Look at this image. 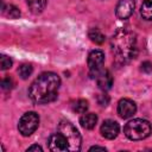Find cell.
<instances>
[{
	"mask_svg": "<svg viewBox=\"0 0 152 152\" xmlns=\"http://www.w3.org/2000/svg\"><path fill=\"white\" fill-rule=\"evenodd\" d=\"M80 124L86 129H93L97 124V116L94 113H83L80 118Z\"/></svg>",
	"mask_w": 152,
	"mask_h": 152,
	"instance_id": "12",
	"label": "cell"
},
{
	"mask_svg": "<svg viewBox=\"0 0 152 152\" xmlns=\"http://www.w3.org/2000/svg\"><path fill=\"white\" fill-rule=\"evenodd\" d=\"M59 86L61 78L57 74L50 71L43 72L30 86L28 96L33 102L39 104L52 102L58 95Z\"/></svg>",
	"mask_w": 152,
	"mask_h": 152,
	"instance_id": "1",
	"label": "cell"
},
{
	"mask_svg": "<svg viewBox=\"0 0 152 152\" xmlns=\"http://www.w3.org/2000/svg\"><path fill=\"white\" fill-rule=\"evenodd\" d=\"M32 72H33V68H32V65L28 64V63L21 64V65L19 66V69H18V74H19V76H20L23 80L28 78V77L32 75Z\"/></svg>",
	"mask_w": 152,
	"mask_h": 152,
	"instance_id": "17",
	"label": "cell"
},
{
	"mask_svg": "<svg viewBox=\"0 0 152 152\" xmlns=\"http://www.w3.org/2000/svg\"><path fill=\"white\" fill-rule=\"evenodd\" d=\"M97 102H99V104L102 106V107L107 106L108 102H109V97H108V95H106V94H101V95H99V97H97Z\"/></svg>",
	"mask_w": 152,
	"mask_h": 152,
	"instance_id": "22",
	"label": "cell"
},
{
	"mask_svg": "<svg viewBox=\"0 0 152 152\" xmlns=\"http://www.w3.org/2000/svg\"><path fill=\"white\" fill-rule=\"evenodd\" d=\"M103 62H104V53L102 50L95 49L89 52L88 58H87V64L89 68V74L93 78L100 70H102Z\"/></svg>",
	"mask_w": 152,
	"mask_h": 152,
	"instance_id": "6",
	"label": "cell"
},
{
	"mask_svg": "<svg viewBox=\"0 0 152 152\" xmlns=\"http://www.w3.org/2000/svg\"><path fill=\"white\" fill-rule=\"evenodd\" d=\"M140 66H141L140 69H141V71H142V72L150 74V72L152 71V63H151L150 61H145V62H142Z\"/></svg>",
	"mask_w": 152,
	"mask_h": 152,
	"instance_id": "21",
	"label": "cell"
},
{
	"mask_svg": "<svg viewBox=\"0 0 152 152\" xmlns=\"http://www.w3.org/2000/svg\"><path fill=\"white\" fill-rule=\"evenodd\" d=\"M110 49L115 59V63L122 65L135 58L137 36L128 28H119L110 38Z\"/></svg>",
	"mask_w": 152,
	"mask_h": 152,
	"instance_id": "2",
	"label": "cell"
},
{
	"mask_svg": "<svg viewBox=\"0 0 152 152\" xmlns=\"http://www.w3.org/2000/svg\"><path fill=\"white\" fill-rule=\"evenodd\" d=\"M88 109V101L87 100H83V99H80L77 101H75L72 103V110L78 113V114H83L86 113Z\"/></svg>",
	"mask_w": 152,
	"mask_h": 152,
	"instance_id": "18",
	"label": "cell"
},
{
	"mask_svg": "<svg viewBox=\"0 0 152 152\" xmlns=\"http://www.w3.org/2000/svg\"><path fill=\"white\" fill-rule=\"evenodd\" d=\"M137 112V104L129 99H121L118 102V114L122 119L132 118Z\"/></svg>",
	"mask_w": 152,
	"mask_h": 152,
	"instance_id": "9",
	"label": "cell"
},
{
	"mask_svg": "<svg viewBox=\"0 0 152 152\" xmlns=\"http://www.w3.org/2000/svg\"><path fill=\"white\" fill-rule=\"evenodd\" d=\"M12 59L6 56V55H1V58H0V65H1V70H7L12 66Z\"/></svg>",
	"mask_w": 152,
	"mask_h": 152,
	"instance_id": "19",
	"label": "cell"
},
{
	"mask_svg": "<svg viewBox=\"0 0 152 152\" xmlns=\"http://www.w3.org/2000/svg\"><path fill=\"white\" fill-rule=\"evenodd\" d=\"M134 7H135L134 0H119L118 5L115 7V14L121 20L128 19L133 14Z\"/></svg>",
	"mask_w": 152,
	"mask_h": 152,
	"instance_id": "8",
	"label": "cell"
},
{
	"mask_svg": "<svg viewBox=\"0 0 152 152\" xmlns=\"http://www.w3.org/2000/svg\"><path fill=\"white\" fill-rule=\"evenodd\" d=\"M26 4L33 14H39L45 10L48 0H26Z\"/></svg>",
	"mask_w": 152,
	"mask_h": 152,
	"instance_id": "13",
	"label": "cell"
},
{
	"mask_svg": "<svg viewBox=\"0 0 152 152\" xmlns=\"http://www.w3.org/2000/svg\"><path fill=\"white\" fill-rule=\"evenodd\" d=\"M119 131H120V126L114 120H104L100 128L102 137L106 139H109V140L116 138L119 134Z\"/></svg>",
	"mask_w": 152,
	"mask_h": 152,
	"instance_id": "10",
	"label": "cell"
},
{
	"mask_svg": "<svg viewBox=\"0 0 152 152\" xmlns=\"http://www.w3.org/2000/svg\"><path fill=\"white\" fill-rule=\"evenodd\" d=\"M38 125H39V115L36 112H27L23 114V116L20 118L18 124V129L21 135L28 137L38 128Z\"/></svg>",
	"mask_w": 152,
	"mask_h": 152,
	"instance_id": "5",
	"label": "cell"
},
{
	"mask_svg": "<svg viewBox=\"0 0 152 152\" xmlns=\"http://www.w3.org/2000/svg\"><path fill=\"white\" fill-rule=\"evenodd\" d=\"M95 150H100V151H106V147H103V146H97V145H95V146H91V147L89 148V151H95Z\"/></svg>",
	"mask_w": 152,
	"mask_h": 152,
	"instance_id": "24",
	"label": "cell"
},
{
	"mask_svg": "<svg viewBox=\"0 0 152 152\" xmlns=\"http://www.w3.org/2000/svg\"><path fill=\"white\" fill-rule=\"evenodd\" d=\"M58 132H61L69 144V151L77 152L81 150V134L76 129V127L68 120H62L58 124Z\"/></svg>",
	"mask_w": 152,
	"mask_h": 152,
	"instance_id": "4",
	"label": "cell"
},
{
	"mask_svg": "<svg viewBox=\"0 0 152 152\" xmlns=\"http://www.w3.org/2000/svg\"><path fill=\"white\" fill-rule=\"evenodd\" d=\"M140 15L145 20H152V0H144L140 7Z\"/></svg>",
	"mask_w": 152,
	"mask_h": 152,
	"instance_id": "14",
	"label": "cell"
},
{
	"mask_svg": "<svg viewBox=\"0 0 152 152\" xmlns=\"http://www.w3.org/2000/svg\"><path fill=\"white\" fill-rule=\"evenodd\" d=\"M94 78L96 80V83H97L99 88H100L101 90H103V91L109 90V89L112 88V86H113V77H112V74H110L108 70H106V69L100 70V71L95 75Z\"/></svg>",
	"mask_w": 152,
	"mask_h": 152,
	"instance_id": "11",
	"label": "cell"
},
{
	"mask_svg": "<svg viewBox=\"0 0 152 152\" xmlns=\"http://www.w3.org/2000/svg\"><path fill=\"white\" fill-rule=\"evenodd\" d=\"M1 87H2V89H5V90L12 89V88H13V81H12V78H10V77L2 78V81H1Z\"/></svg>",
	"mask_w": 152,
	"mask_h": 152,
	"instance_id": "20",
	"label": "cell"
},
{
	"mask_svg": "<svg viewBox=\"0 0 152 152\" xmlns=\"http://www.w3.org/2000/svg\"><path fill=\"white\" fill-rule=\"evenodd\" d=\"M26 151L28 152H31V151H43V148H42V146H39V145H32V146H28L27 148H26Z\"/></svg>",
	"mask_w": 152,
	"mask_h": 152,
	"instance_id": "23",
	"label": "cell"
},
{
	"mask_svg": "<svg viewBox=\"0 0 152 152\" xmlns=\"http://www.w3.org/2000/svg\"><path fill=\"white\" fill-rule=\"evenodd\" d=\"M88 36L90 38V40L95 44H102L106 39L104 34L99 30V28H90L88 32Z\"/></svg>",
	"mask_w": 152,
	"mask_h": 152,
	"instance_id": "16",
	"label": "cell"
},
{
	"mask_svg": "<svg viewBox=\"0 0 152 152\" xmlns=\"http://www.w3.org/2000/svg\"><path fill=\"white\" fill-rule=\"evenodd\" d=\"M48 145H49V150L53 151V152H65V151H69L68 140L65 139V137L61 132L51 134L49 137Z\"/></svg>",
	"mask_w": 152,
	"mask_h": 152,
	"instance_id": "7",
	"label": "cell"
},
{
	"mask_svg": "<svg viewBox=\"0 0 152 152\" xmlns=\"http://www.w3.org/2000/svg\"><path fill=\"white\" fill-rule=\"evenodd\" d=\"M152 132L151 124L145 119H133L124 127V133L129 140H142L150 137Z\"/></svg>",
	"mask_w": 152,
	"mask_h": 152,
	"instance_id": "3",
	"label": "cell"
},
{
	"mask_svg": "<svg viewBox=\"0 0 152 152\" xmlns=\"http://www.w3.org/2000/svg\"><path fill=\"white\" fill-rule=\"evenodd\" d=\"M2 14L11 18V19H17L20 17V11L13 5H2Z\"/></svg>",
	"mask_w": 152,
	"mask_h": 152,
	"instance_id": "15",
	"label": "cell"
}]
</instances>
